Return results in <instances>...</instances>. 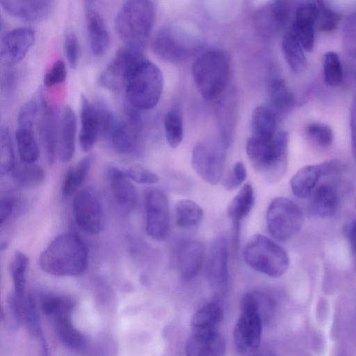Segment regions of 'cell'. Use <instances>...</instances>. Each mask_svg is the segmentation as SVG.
<instances>
[{
	"instance_id": "cell-38",
	"label": "cell",
	"mask_w": 356,
	"mask_h": 356,
	"mask_svg": "<svg viewBox=\"0 0 356 356\" xmlns=\"http://www.w3.org/2000/svg\"><path fill=\"white\" fill-rule=\"evenodd\" d=\"M75 306V302L65 296H51L44 298L42 301L43 313L53 320L59 317L71 316Z\"/></svg>"
},
{
	"instance_id": "cell-25",
	"label": "cell",
	"mask_w": 356,
	"mask_h": 356,
	"mask_svg": "<svg viewBox=\"0 0 356 356\" xmlns=\"http://www.w3.org/2000/svg\"><path fill=\"white\" fill-rule=\"evenodd\" d=\"M86 18L91 51L97 56H102L109 47L110 38L107 29L99 15L92 10L87 11Z\"/></svg>"
},
{
	"instance_id": "cell-2",
	"label": "cell",
	"mask_w": 356,
	"mask_h": 356,
	"mask_svg": "<svg viewBox=\"0 0 356 356\" xmlns=\"http://www.w3.org/2000/svg\"><path fill=\"white\" fill-rule=\"evenodd\" d=\"M289 136L277 131L272 137L252 136L246 144V152L252 168L268 183L280 181L287 168Z\"/></svg>"
},
{
	"instance_id": "cell-23",
	"label": "cell",
	"mask_w": 356,
	"mask_h": 356,
	"mask_svg": "<svg viewBox=\"0 0 356 356\" xmlns=\"http://www.w3.org/2000/svg\"><path fill=\"white\" fill-rule=\"evenodd\" d=\"M107 175L112 194L118 204L127 210L134 209L138 201L137 191L124 171L110 166Z\"/></svg>"
},
{
	"instance_id": "cell-7",
	"label": "cell",
	"mask_w": 356,
	"mask_h": 356,
	"mask_svg": "<svg viewBox=\"0 0 356 356\" xmlns=\"http://www.w3.org/2000/svg\"><path fill=\"white\" fill-rule=\"evenodd\" d=\"M243 258L252 269L272 277L282 276L289 266V257L284 249L262 234H255L248 241Z\"/></svg>"
},
{
	"instance_id": "cell-6",
	"label": "cell",
	"mask_w": 356,
	"mask_h": 356,
	"mask_svg": "<svg viewBox=\"0 0 356 356\" xmlns=\"http://www.w3.org/2000/svg\"><path fill=\"white\" fill-rule=\"evenodd\" d=\"M163 88L161 71L154 63L144 58L125 86L127 102L139 111L152 109L158 104Z\"/></svg>"
},
{
	"instance_id": "cell-27",
	"label": "cell",
	"mask_w": 356,
	"mask_h": 356,
	"mask_svg": "<svg viewBox=\"0 0 356 356\" xmlns=\"http://www.w3.org/2000/svg\"><path fill=\"white\" fill-rule=\"evenodd\" d=\"M338 207V196L334 189L326 184L319 186L310 200L312 211L321 217L332 216Z\"/></svg>"
},
{
	"instance_id": "cell-54",
	"label": "cell",
	"mask_w": 356,
	"mask_h": 356,
	"mask_svg": "<svg viewBox=\"0 0 356 356\" xmlns=\"http://www.w3.org/2000/svg\"><path fill=\"white\" fill-rule=\"evenodd\" d=\"M15 200L10 197H6L1 200L0 203V223L2 225L11 215L14 207Z\"/></svg>"
},
{
	"instance_id": "cell-21",
	"label": "cell",
	"mask_w": 356,
	"mask_h": 356,
	"mask_svg": "<svg viewBox=\"0 0 356 356\" xmlns=\"http://www.w3.org/2000/svg\"><path fill=\"white\" fill-rule=\"evenodd\" d=\"M81 129L79 144L83 151L90 152L101 136V122L95 102H90L83 95L81 97Z\"/></svg>"
},
{
	"instance_id": "cell-13",
	"label": "cell",
	"mask_w": 356,
	"mask_h": 356,
	"mask_svg": "<svg viewBox=\"0 0 356 356\" xmlns=\"http://www.w3.org/2000/svg\"><path fill=\"white\" fill-rule=\"evenodd\" d=\"M262 332V316L259 311H241L234 329V344L241 355L253 353L259 348Z\"/></svg>"
},
{
	"instance_id": "cell-17",
	"label": "cell",
	"mask_w": 356,
	"mask_h": 356,
	"mask_svg": "<svg viewBox=\"0 0 356 356\" xmlns=\"http://www.w3.org/2000/svg\"><path fill=\"white\" fill-rule=\"evenodd\" d=\"M35 40L34 30L28 27L7 32L1 42V60L8 66L20 62L33 45Z\"/></svg>"
},
{
	"instance_id": "cell-28",
	"label": "cell",
	"mask_w": 356,
	"mask_h": 356,
	"mask_svg": "<svg viewBox=\"0 0 356 356\" xmlns=\"http://www.w3.org/2000/svg\"><path fill=\"white\" fill-rule=\"evenodd\" d=\"M282 48L284 56L290 69L295 73L303 72L307 66L304 49L291 31L286 32L283 35Z\"/></svg>"
},
{
	"instance_id": "cell-15",
	"label": "cell",
	"mask_w": 356,
	"mask_h": 356,
	"mask_svg": "<svg viewBox=\"0 0 356 356\" xmlns=\"http://www.w3.org/2000/svg\"><path fill=\"white\" fill-rule=\"evenodd\" d=\"M291 8V0H273L259 8L253 18L257 32L265 37L276 34L289 20Z\"/></svg>"
},
{
	"instance_id": "cell-33",
	"label": "cell",
	"mask_w": 356,
	"mask_h": 356,
	"mask_svg": "<svg viewBox=\"0 0 356 356\" xmlns=\"http://www.w3.org/2000/svg\"><path fill=\"white\" fill-rule=\"evenodd\" d=\"M268 92L270 102L277 111L286 113L293 107V93L283 79H273L268 84Z\"/></svg>"
},
{
	"instance_id": "cell-18",
	"label": "cell",
	"mask_w": 356,
	"mask_h": 356,
	"mask_svg": "<svg viewBox=\"0 0 356 356\" xmlns=\"http://www.w3.org/2000/svg\"><path fill=\"white\" fill-rule=\"evenodd\" d=\"M340 168V162L337 161L305 165L291 178V191L298 197H306L312 193L321 177L335 172Z\"/></svg>"
},
{
	"instance_id": "cell-51",
	"label": "cell",
	"mask_w": 356,
	"mask_h": 356,
	"mask_svg": "<svg viewBox=\"0 0 356 356\" xmlns=\"http://www.w3.org/2000/svg\"><path fill=\"white\" fill-rule=\"evenodd\" d=\"M247 176L245 165L241 161L236 162L230 173L223 182L224 187L228 191H232L244 181Z\"/></svg>"
},
{
	"instance_id": "cell-19",
	"label": "cell",
	"mask_w": 356,
	"mask_h": 356,
	"mask_svg": "<svg viewBox=\"0 0 356 356\" xmlns=\"http://www.w3.org/2000/svg\"><path fill=\"white\" fill-rule=\"evenodd\" d=\"M228 245L223 236L215 238L211 245L207 275L210 285L216 290L224 289L228 282Z\"/></svg>"
},
{
	"instance_id": "cell-46",
	"label": "cell",
	"mask_w": 356,
	"mask_h": 356,
	"mask_svg": "<svg viewBox=\"0 0 356 356\" xmlns=\"http://www.w3.org/2000/svg\"><path fill=\"white\" fill-rule=\"evenodd\" d=\"M26 21L33 22L48 17L54 6V0H25Z\"/></svg>"
},
{
	"instance_id": "cell-8",
	"label": "cell",
	"mask_w": 356,
	"mask_h": 356,
	"mask_svg": "<svg viewBox=\"0 0 356 356\" xmlns=\"http://www.w3.org/2000/svg\"><path fill=\"white\" fill-rule=\"evenodd\" d=\"M227 147L220 137L203 140L194 146L191 156L193 168L208 184L216 185L221 180Z\"/></svg>"
},
{
	"instance_id": "cell-26",
	"label": "cell",
	"mask_w": 356,
	"mask_h": 356,
	"mask_svg": "<svg viewBox=\"0 0 356 356\" xmlns=\"http://www.w3.org/2000/svg\"><path fill=\"white\" fill-rule=\"evenodd\" d=\"M58 339L67 348L74 351L84 350L86 339L72 323L71 316L59 317L53 320Z\"/></svg>"
},
{
	"instance_id": "cell-11",
	"label": "cell",
	"mask_w": 356,
	"mask_h": 356,
	"mask_svg": "<svg viewBox=\"0 0 356 356\" xmlns=\"http://www.w3.org/2000/svg\"><path fill=\"white\" fill-rule=\"evenodd\" d=\"M144 205L147 234L154 240H164L168 233L170 222L167 195L160 189H149L145 195Z\"/></svg>"
},
{
	"instance_id": "cell-22",
	"label": "cell",
	"mask_w": 356,
	"mask_h": 356,
	"mask_svg": "<svg viewBox=\"0 0 356 356\" xmlns=\"http://www.w3.org/2000/svg\"><path fill=\"white\" fill-rule=\"evenodd\" d=\"M76 117L69 105L64 106L60 120L58 136V154L63 163L69 162L75 152Z\"/></svg>"
},
{
	"instance_id": "cell-45",
	"label": "cell",
	"mask_w": 356,
	"mask_h": 356,
	"mask_svg": "<svg viewBox=\"0 0 356 356\" xmlns=\"http://www.w3.org/2000/svg\"><path fill=\"white\" fill-rule=\"evenodd\" d=\"M305 132L312 141L321 147H329L333 143L332 129L323 123L316 122L309 123L305 127Z\"/></svg>"
},
{
	"instance_id": "cell-43",
	"label": "cell",
	"mask_w": 356,
	"mask_h": 356,
	"mask_svg": "<svg viewBox=\"0 0 356 356\" xmlns=\"http://www.w3.org/2000/svg\"><path fill=\"white\" fill-rule=\"evenodd\" d=\"M15 155L9 129L1 127L0 131V174L10 173L15 165Z\"/></svg>"
},
{
	"instance_id": "cell-5",
	"label": "cell",
	"mask_w": 356,
	"mask_h": 356,
	"mask_svg": "<svg viewBox=\"0 0 356 356\" xmlns=\"http://www.w3.org/2000/svg\"><path fill=\"white\" fill-rule=\"evenodd\" d=\"M230 74L227 56L221 50L209 49L200 54L192 65L196 88L204 99L212 100L225 90Z\"/></svg>"
},
{
	"instance_id": "cell-32",
	"label": "cell",
	"mask_w": 356,
	"mask_h": 356,
	"mask_svg": "<svg viewBox=\"0 0 356 356\" xmlns=\"http://www.w3.org/2000/svg\"><path fill=\"white\" fill-rule=\"evenodd\" d=\"M254 202L252 186L250 184H246L229 204L227 209L228 217L235 224L238 223L249 214L254 206Z\"/></svg>"
},
{
	"instance_id": "cell-53",
	"label": "cell",
	"mask_w": 356,
	"mask_h": 356,
	"mask_svg": "<svg viewBox=\"0 0 356 356\" xmlns=\"http://www.w3.org/2000/svg\"><path fill=\"white\" fill-rule=\"evenodd\" d=\"M318 19L319 28L324 32H329L334 30L338 24L337 15L331 10L323 7L319 8Z\"/></svg>"
},
{
	"instance_id": "cell-37",
	"label": "cell",
	"mask_w": 356,
	"mask_h": 356,
	"mask_svg": "<svg viewBox=\"0 0 356 356\" xmlns=\"http://www.w3.org/2000/svg\"><path fill=\"white\" fill-rule=\"evenodd\" d=\"M23 320V324L26 325L31 335L40 340L44 353L47 355V345L40 325L37 307L31 295L24 298Z\"/></svg>"
},
{
	"instance_id": "cell-30",
	"label": "cell",
	"mask_w": 356,
	"mask_h": 356,
	"mask_svg": "<svg viewBox=\"0 0 356 356\" xmlns=\"http://www.w3.org/2000/svg\"><path fill=\"white\" fill-rule=\"evenodd\" d=\"M277 116L271 109L259 106L253 110L251 118L252 136L272 137L277 133Z\"/></svg>"
},
{
	"instance_id": "cell-3",
	"label": "cell",
	"mask_w": 356,
	"mask_h": 356,
	"mask_svg": "<svg viewBox=\"0 0 356 356\" xmlns=\"http://www.w3.org/2000/svg\"><path fill=\"white\" fill-rule=\"evenodd\" d=\"M154 21L151 0H127L115 19V29L125 46L143 50Z\"/></svg>"
},
{
	"instance_id": "cell-9",
	"label": "cell",
	"mask_w": 356,
	"mask_h": 356,
	"mask_svg": "<svg viewBox=\"0 0 356 356\" xmlns=\"http://www.w3.org/2000/svg\"><path fill=\"white\" fill-rule=\"evenodd\" d=\"M266 222L270 234L279 241H287L301 229L303 213L291 200L278 197L273 199L266 211Z\"/></svg>"
},
{
	"instance_id": "cell-44",
	"label": "cell",
	"mask_w": 356,
	"mask_h": 356,
	"mask_svg": "<svg viewBox=\"0 0 356 356\" xmlns=\"http://www.w3.org/2000/svg\"><path fill=\"white\" fill-rule=\"evenodd\" d=\"M316 22L300 17H295L291 31L295 34L304 50L312 51L314 45V26Z\"/></svg>"
},
{
	"instance_id": "cell-40",
	"label": "cell",
	"mask_w": 356,
	"mask_h": 356,
	"mask_svg": "<svg viewBox=\"0 0 356 356\" xmlns=\"http://www.w3.org/2000/svg\"><path fill=\"white\" fill-rule=\"evenodd\" d=\"M235 108V103L230 97L222 101L218 108L220 138L228 147L234 130Z\"/></svg>"
},
{
	"instance_id": "cell-29",
	"label": "cell",
	"mask_w": 356,
	"mask_h": 356,
	"mask_svg": "<svg viewBox=\"0 0 356 356\" xmlns=\"http://www.w3.org/2000/svg\"><path fill=\"white\" fill-rule=\"evenodd\" d=\"M92 163V157L88 156L67 170L62 186V193L64 197L72 195L82 186L90 170Z\"/></svg>"
},
{
	"instance_id": "cell-31",
	"label": "cell",
	"mask_w": 356,
	"mask_h": 356,
	"mask_svg": "<svg viewBox=\"0 0 356 356\" xmlns=\"http://www.w3.org/2000/svg\"><path fill=\"white\" fill-rule=\"evenodd\" d=\"M10 172L16 184L26 188L40 186L45 179L43 168L35 163H27L22 161L21 163L15 164Z\"/></svg>"
},
{
	"instance_id": "cell-36",
	"label": "cell",
	"mask_w": 356,
	"mask_h": 356,
	"mask_svg": "<svg viewBox=\"0 0 356 356\" xmlns=\"http://www.w3.org/2000/svg\"><path fill=\"white\" fill-rule=\"evenodd\" d=\"M175 219L178 227H193L203 218V210L199 204L190 200H181L175 205Z\"/></svg>"
},
{
	"instance_id": "cell-50",
	"label": "cell",
	"mask_w": 356,
	"mask_h": 356,
	"mask_svg": "<svg viewBox=\"0 0 356 356\" xmlns=\"http://www.w3.org/2000/svg\"><path fill=\"white\" fill-rule=\"evenodd\" d=\"M65 63L62 60L55 61L44 76V84L50 88L63 83L66 79Z\"/></svg>"
},
{
	"instance_id": "cell-48",
	"label": "cell",
	"mask_w": 356,
	"mask_h": 356,
	"mask_svg": "<svg viewBox=\"0 0 356 356\" xmlns=\"http://www.w3.org/2000/svg\"><path fill=\"white\" fill-rule=\"evenodd\" d=\"M40 106L35 99H30L21 108L18 114L19 127L33 129L37 119Z\"/></svg>"
},
{
	"instance_id": "cell-42",
	"label": "cell",
	"mask_w": 356,
	"mask_h": 356,
	"mask_svg": "<svg viewBox=\"0 0 356 356\" xmlns=\"http://www.w3.org/2000/svg\"><path fill=\"white\" fill-rule=\"evenodd\" d=\"M28 265L29 259L26 255L16 251L10 264V272L14 283V292L19 296H24Z\"/></svg>"
},
{
	"instance_id": "cell-1",
	"label": "cell",
	"mask_w": 356,
	"mask_h": 356,
	"mask_svg": "<svg viewBox=\"0 0 356 356\" xmlns=\"http://www.w3.org/2000/svg\"><path fill=\"white\" fill-rule=\"evenodd\" d=\"M88 249L82 239L74 233L56 237L42 252L40 266L55 276H75L83 273L88 265Z\"/></svg>"
},
{
	"instance_id": "cell-56",
	"label": "cell",
	"mask_w": 356,
	"mask_h": 356,
	"mask_svg": "<svg viewBox=\"0 0 356 356\" xmlns=\"http://www.w3.org/2000/svg\"><path fill=\"white\" fill-rule=\"evenodd\" d=\"M348 236L350 245L353 259L356 267V220H353L348 228Z\"/></svg>"
},
{
	"instance_id": "cell-4",
	"label": "cell",
	"mask_w": 356,
	"mask_h": 356,
	"mask_svg": "<svg viewBox=\"0 0 356 356\" xmlns=\"http://www.w3.org/2000/svg\"><path fill=\"white\" fill-rule=\"evenodd\" d=\"M202 44V37L195 29L179 23L161 28L152 40L154 53L161 59L175 63L195 54Z\"/></svg>"
},
{
	"instance_id": "cell-34",
	"label": "cell",
	"mask_w": 356,
	"mask_h": 356,
	"mask_svg": "<svg viewBox=\"0 0 356 356\" xmlns=\"http://www.w3.org/2000/svg\"><path fill=\"white\" fill-rule=\"evenodd\" d=\"M223 310L216 303H209L199 309L192 316V330L218 329L223 318Z\"/></svg>"
},
{
	"instance_id": "cell-57",
	"label": "cell",
	"mask_w": 356,
	"mask_h": 356,
	"mask_svg": "<svg viewBox=\"0 0 356 356\" xmlns=\"http://www.w3.org/2000/svg\"><path fill=\"white\" fill-rule=\"evenodd\" d=\"M355 208H356V201H355Z\"/></svg>"
},
{
	"instance_id": "cell-20",
	"label": "cell",
	"mask_w": 356,
	"mask_h": 356,
	"mask_svg": "<svg viewBox=\"0 0 356 356\" xmlns=\"http://www.w3.org/2000/svg\"><path fill=\"white\" fill-rule=\"evenodd\" d=\"M225 349V341L218 329L192 330L186 344L189 356H221Z\"/></svg>"
},
{
	"instance_id": "cell-24",
	"label": "cell",
	"mask_w": 356,
	"mask_h": 356,
	"mask_svg": "<svg viewBox=\"0 0 356 356\" xmlns=\"http://www.w3.org/2000/svg\"><path fill=\"white\" fill-rule=\"evenodd\" d=\"M204 254V246L198 241H189L181 246L178 264L179 273L183 279L191 280L197 275L202 268Z\"/></svg>"
},
{
	"instance_id": "cell-49",
	"label": "cell",
	"mask_w": 356,
	"mask_h": 356,
	"mask_svg": "<svg viewBox=\"0 0 356 356\" xmlns=\"http://www.w3.org/2000/svg\"><path fill=\"white\" fill-rule=\"evenodd\" d=\"M64 48L70 66L75 68L79 62V44L77 37L72 30L67 29L65 32Z\"/></svg>"
},
{
	"instance_id": "cell-16",
	"label": "cell",
	"mask_w": 356,
	"mask_h": 356,
	"mask_svg": "<svg viewBox=\"0 0 356 356\" xmlns=\"http://www.w3.org/2000/svg\"><path fill=\"white\" fill-rule=\"evenodd\" d=\"M38 131L47 161H54L58 152L59 120L57 111L48 103L44 95H40Z\"/></svg>"
},
{
	"instance_id": "cell-10",
	"label": "cell",
	"mask_w": 356,
	"mask_h": 356,
	"mask_svg": "<svg viewBox=\"0 0 356 356\" xmlns=\"http://www.w3.org/2000/svg\"><path fill=\"white\" fill-rule=\"evenodd\" d=\"M143 51L127 46L120 49L101 74L100 84L113 92L124 89L133 71L144 58Z\"/></svg>"
},
{
	"instance_id": "cell-47",
	"label": "cell",
	"mask_w": 356,
	"mask_h": 356,
	"mask_svg": "<svg viewBox=\"0 0 356 356\" xmlns=\"http://www.w3.org/2000/svg\"><path fill=\"white\" fill-rule=\"evenodd\" d=\"M124 171L131 181L138 184H154L159 181L156 173L141 165H131Z\"/></svg>"
},
{
	"instance_id": "cell-52",
	"label": "cell",
	"mask_w": 356,
	"mask_h": 356,
	"mask_svg": "<svg viewBox=\"0 0 356 356\" xmlns=\"http://www.w3.org/2000/svg\"><path fill=\"white\" fill-rule=\"evenodd\" d=\"M0 2L7 13L15 17L26 20L25 0H0Z\"/></svg>"
},
{
	"instance_id": "cell-39",
	"label": "cell",
	"mask_w": 356,
	"mask_h": 356,
	"mask_svg": "<svg viewBox=\"0 0 356 356\" xmlns=\"http://www.w3.org/2000/svg\"><path fill=\"white\" fill-rule=\"evenodd\" d=\"M164 128L168 145L176 148L181 143L184 136L182 117L179 108H172L166 113Z\"/></svg>"
},
{
	"instance_id": "cell-41",
	"label": "cell",
	"mask_w": 356,
	"mask_h": 356,
	"mask_svg": "<svg viewBox=\"0 0 356 356\" xmlns=\"http://www.w3.org/2000/svg\"><path fill=\"white\" fill-rule=\"evenodd\" d=\"M323 79L330 87L339 86L343 78V68L340 58L334 51L327 52L323 60Z\"/></svg>"
},
{
	"instance_id": "cell-35",
	"label": "cell",
	"mask_w": 356,
	"mask_h": 356,
	"mask_svg": "<svg viewBox=\"0 0 356 356\" xmlns=\"http://www.w3.org/2000/svg\"><path fill=\"white\" fill-rule=\"evenodd\" d=\"M18 154L24 163H35L40 156V149L33 129L18 127L15 133Z\"/></svg>"
},
{
	"instance_id": "cell-12",
	"label": "cell",
	"mask_w": 356,
	"mask_h": 356,
	"mask_svg": "<svg viewBox=\"0 0 356 356\" xmlns=\"http://www.w3.org/2000/svg\"><path fill=\"white\" fill-rule=\"evenodd\" d=\"M72 209L77 225L86 232L97 234L103 229L102 207L97 195L91 188H84L76 195Z\"/></svg>"
},
{
	"instance_id": "cell-14",
	"label": "cell",
	"mask_w": 356,
	"mask_h": 356,
	"mask_svg": "<svg viewBox=\"0 0 356 356\" xmlns=\"http://www.w3.org/2000/svg\"><path fill=\"white\" fill-rule=\"evenodd\" d=\"M138 111L127 102L125 119L118 120L107 138L111 147L116 152L130 154L136 149L141 130V120Z\"/></svg>"
},
{
	"instance_id": "cell-55",
	"label": "cell",
	"mask_w": 356,
	"mask_h": 356,
	"mask_svg": "<svg viewBox=\"0 0 356 356\" xmlns=\"http://www.w3.org/2000/svg\"><path fill=\"white\" fill-rule=\"evenodd\" d=\"M17 74L12 69H7L1 76V87L5 91L10 92L15 87Z\"/></svg>"
}]
</instances>
